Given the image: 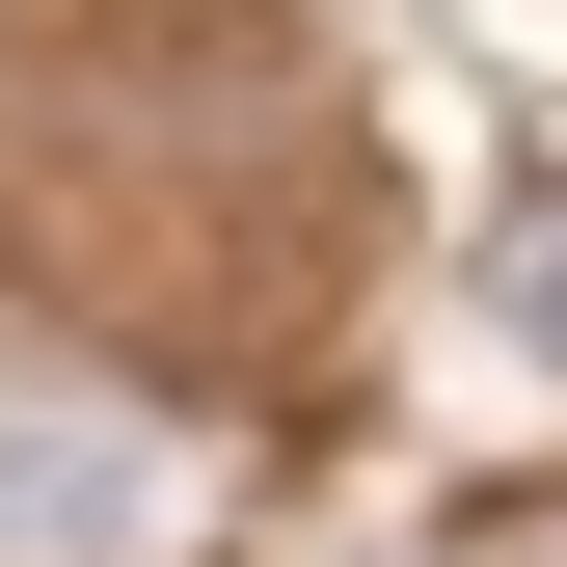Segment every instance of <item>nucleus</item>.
<instances>
[{"instance_id": "obj_1", "label": "nucleus", "mask_w": 567, "mask_h": 567, "mask_svg": "<svg viewBox=\"0 0 567 567\" xmlns=\"http://www.w3.org/2000/svg\"><path fill=\"white\" fill-rule=\"evenodd\" d=\"M0 567H189V460L109 379H0Z\"/></svg>"}, {"instance_id": "obj_2", "label": "nucleus", "mask_w": 567, "mask_h": 567, "mask_svg": "<svg viewBox=\"0 0 567 567\" xmlns=\"http://www.w3.org/2000/svg\"><path fill=\"white\" fill-rule=\"evenodd\" d=\"M514 351H567V189H514Z\"/></svg>"}]
</instances>
